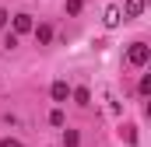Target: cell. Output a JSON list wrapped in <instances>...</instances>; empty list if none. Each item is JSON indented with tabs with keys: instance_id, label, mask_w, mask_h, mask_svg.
Wrapping results in <instances>:
<instances>
[{
	"instance_id": "5b68a950",
	"label": "cell",
	"mask_w": 151,
	"mask_h": 147,
	"mask_svg": "<svg viewBox=\"0 0 151 147\" xmlns=\"http://www.w3.org/2000/svg\"><path fill=\"white\" fill-rule=\"evenodd\" d=\"M144 11V0H127V18H137Z\"/></svg>"
},
{
	"instance_id": "7c38bea8",
	"label": "cell",
	"mask_w": 151,
	"mask_h": 147,
	"mask_svg": "<svg viewBox=\"0 0 151 147\" xmlns=\"http://www.w3.org/2000/svg\"><path fill=\"white\" fill-rule=\"evenodd\" d=\"M0 147H21V144H18V140H11V137H7V140H0Z\"/></svg>"
},
{
	"instance_id": "30bf717a",
	"label": "cell",
	"mask_w": 151,
	"mask_h": 147,
	"mask_svg": "<svg viewBox=\"0 0 151 147\" xmlns=\"http://www.w3.org/2000/svg\"><path fill=\"white\" fill-rule=\"evenodd\" d=\"M4 46H7V49H14V46H18V35H14V32H7V39H4Z\"/></svg>"
},
{
	"instance_id": "3957f363",
	"label": "cell",
	"mask_w": 151,
	"mask_h": 147,
	"mask_svg": "<svg viewBox=\"0 0 151 147\" xmlns=\"http://www.w3.org/2000/svg\"><path fill=\"white\" fill-rule=\"evenodd\" d=\"M67 98H70L67 81H56V84H53V102H67Z\"/></svg>"
},
{
	"instance_id": "4fadbf2b",
	"label": "cell",
	"mask_w": 151,
	"mask_h": 147,
	"mask_svg": "<svg viewBox=\"0 0 151 147\" xmlns=\"http://www.w3.org/2000/svg\"><path fill=\"white\" fill-rule=\"evenodd\" d=\"M4 25H7V11L0 7V28H4Z\"/></svg>"
},
{
	"instance_id": "52a82bcc",
	"label": "cell",
	"mask_w": 151,
	"mask_h": 147,
	"mask_svg": "<svg viewBox=\"0 0 151 147\" xmlns=\"http://www.w3.org/2000/svg\"><path fill=\"white\" fill-rule=\"evenodd\" d=\"M106 25H109V28L119 25V7H109V11H106Z\"/></svg>"
},
{
	"instance_id": "277c9868",
	"label": "cell",
	"mask_w": 151,
	"mask_h": 147,
	"mask_svg": "<svg viewBox=\"0 0 151 147\" xmlns=\"http://www.w3.org/2000/svg\"><path fill=\"white\" fill-rule=\"evenodd\" d=\"M32 32H35V42H39V46H46V42L53 39V28H49V25H35Z\"/></svg>"
},
{
	"instance_id": "8992f818",
	"label": "cell",
	"mask_w": 151,
	"mask_h": 147,
	"mask_svg": "<svg viewBox=\"0 0 151 147\" xmlns=\"http://www.w3.org/2000/svg\"><path fill=\"white\" fill-rule=\"evenodd\" d=\"M70 98H74L77 105H88V98H91V95H88V88H77V91H70Z\"/></svg>"
},
{
	"instance_id": "ba28073f",
	"label": "cell",
	"mask_w": 151,
	"mask_h": 147,
	"mask_svg": "<svg viewBox=\"0 0 151 147\" xmlns=\"http://www.w3.org/2000/svg\"><path fill=\"white\" fill-rule=\"evenodd\" d=\"M63 144H67V147H77V144H81V137H77V130H67V133H63Z\"/></svg>"
},
{
	"instance_id": "7a4b0ae2",
	"label": "cell",
	"mask_w": 151,
	"mask_h": 147,
	"mask_svg": "<svg viewBox=\"0 0 151 147\" xmlns=\"http://www.w3.org/2000/svg\"><path fill=\"white\" fill-rule=\"evenodd\" d=\"M32 28H35L32 14H14V35H25V32H32Z\"/></svg>"
},
{
	"instance_id": "8fae6325",
	"label": "cell",
	"mask_w": 151,
	"mask_h": 147,
	"mask_svg": "<svg viewBox=\"0 0 151 147\" xmlns=\"http://www.w3.org/2000/svg\"><path fill=\"white\" fill-rule=\"evenodd\" d=\"M81 11V0H67V14H77Z\"/></svg>"
},
{
	"instance_id": "9c48e42d",
	"label": "cell",
	"mask_w": 151,
	"mask_h": 147,
	"mask_svg": "<svg viewBox=\"0 0 151 147\" xmlns=\"http://www.w3.org/2000/svg\"><path fill=\"white\" fill-rule=\"evenodd\" d=\"M49 123H53V126H63V109H53V112H49Z\"/></svg>"
},
{
	"instance_id": "6da1fadb",
	"label": "cell",
	"mask_w": 151,
	"mask_h": 147,
	"mask_svg": "<svg viewBox=\"0 0 151 147\" xmlns=\"http://www.w3.org/2000/svg\"><path fill=\"white\" fill-rule=\"evenodd\" d=\"M148 56H151V49L144 46V42H134V46H130V53H127V60H130L134 67H144V63H148Z\"/></svg>"
}]
</instances>
